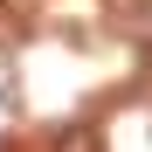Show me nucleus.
<instances>
[{
	"instance_id": "nucleus-1",
	"label": "nucleus",
	"mask_w": 152,
	"mask_h": 152,
	"mask_svg": "<svg viewBox=\"0 0 152 152\" xmlns=\"http://www.w3.org/2000/svg\"><path fill=\"white\" fill-rule=\"evenodd\" d=\"M56 152H104V138H97L90 124H62V132H56Z\"/></svg>"
},
{
	"instance_id": "nucleus-2",
	"label": "nucleus",
	"mask_w": 152,
	"mask_h": 152,
	"mask_svg": "<svg viewBox=\"0 0 152 152\" xmlns=\"http://www.w3.org/2000/svg\"><path fill=\"white\" fill-rule=\"evenodd\" d=\"M132 28H138V35H145V42H152V0H145V21H132Z\"/></svg>"
}]
</instances>
